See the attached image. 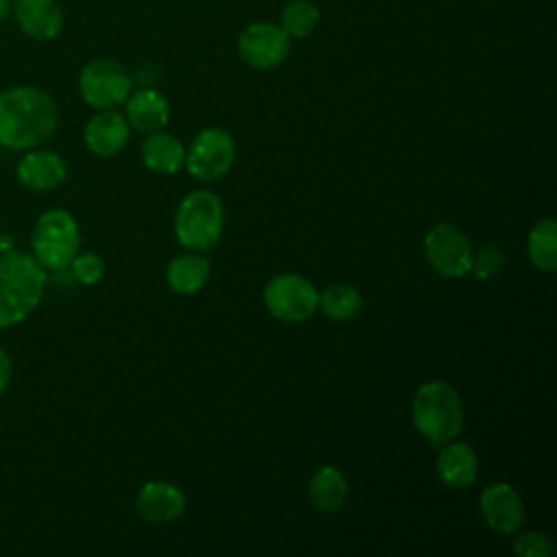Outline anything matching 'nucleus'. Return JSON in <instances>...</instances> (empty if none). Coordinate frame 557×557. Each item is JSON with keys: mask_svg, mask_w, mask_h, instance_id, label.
<instances>
[{"mask_svg": "<svg viewBox=\"0 0 557 557\" xmlns=\"http://www.w3.org/2000/svg\"><path fill=\"white\" fill-rule=\"evenodd\" d=\"M59 109L52 96L33 85L9 87L0 94V146L30 150L52 137Z\"/></svg>", "mask_w": 557, "mask_h": 557, "instance_id": "f257e3e1", "label": "nucleus"}, {"mask_svg": "<svg viewBox=\"0 0 557 557\" xmlns=\"http://www.w3.org/2000/svg\"><path fill=\"white\" fill-rule=\"evenodd\" d=\"M46 270L33 255L7 250L0 255V329L20 324L41 302Z\"/></svg>", "mask_w": 557, "mask_h": 557, "instance_id": "f03ea898", "label": "nucleus"}, {"mask_svg": "<svg viewBox=\"0 0 557 557\" xmlns=\"http://www.w3.org/2000/svg\"><path fill=\"white\" fill-rule=\"evenodd\" d=\"M411 420L429 444L442 446L461 433L463 403L446 381H426L413 394Z\"/></svg>", "mask_w": 557, "mask_h": 557, "instance_id": "7ed1b4c3", "label": "nucleus"}, {"mask_svg": "<svg viewBox=\"0 0 557 557\" xmlns=\"http://www.w3.org/2000/svg\"><path fill=\"white\" fill-rule=\"evenodd\" d=\"M224 207L222 200L207 189L183 196L174 213V235L189 250H209L222 237Z\"/></svg>", "mask_w": 557, "mask_h": 557, "instance_id": "20e7f679", "label": "nucleus"}, {"mask_svg": "<svg viewBox=\"0 0 557 557\" xmlns=\"http://www.w3.org/2000/svg\"><path fill=\"white\" fill-rule=\"evenodd\" d=\"M81 246V231L74 215L65 209L44 211L33 228L30 248L33 257L44 270H65L76 257Z\"/></svg>", "mask_w": 557, "mask_h": 557, "instance_id": "39448f33", "label": "nucleus"}, {"mask_svg": "<svg viewBox=\"0 0 557 557\" xmlns=\"http://www.w3.org/2000/svg\"><path fill=\"white\" fill-rule=\"evenodd\" d=\"M263 305L276 320L305 322L318 309V289L302 274H276L263 287Z\"/></svg>", "mask_w": 557, "mask_h": 557, "instance_id": "423d86ee", "label": "nucleus"}, {"mask_svg": "<svg viewBox=\"0 0 557 557\" xmlns=\"http://www.w3.org/2000/svg\"><path fill=\"white\" fill-rule=\"evenodd\" d=\"M131 89L133 81L128 72L113 59H91L78 74V91L83 100L98 111L120 107L126 102Z\"/></svg>", "mask_w": 557, "mask_h": 557, "instance_id": "0eeeda50", "label": "nucleus"}, {"mask_svg": "<svg viewBox=\"0 0 557 557\" xmlns=\"http://www.w3.org/2000/svg\"><path fill=\"white\" fill-rule=\"evenodd\" d=\"M424 255L429 265L440 276L461 278L472 268L474 248L459 226L450 222H437L424 235Z\"/></svg>", "mask_w": 557, "mask_h": 557, "instance_id": "6e6552de", "label": "nucleus"}, {"mask_svg": "<svg viewBox=\"0 0 557 557\" xmlns=\"http://www.w3.org/2000/svg\"><path fill=\"white\" fill-rule=\"evenodd\" d=\"M235 161V141L224 128H202L189 150H185V168L198 181L222 178Z\"/></svg>", "mask_w": 557, "mask_h": 557, "instance_id": "1a4fd4ad", "label": "nucleus"}, {"mask_svg": "<svg viewBox=\"0 0 557 557\" xmlns=\"http://www.w3.org/2000/svg\"><path fill=\"white\" fill-rule=\"evenodd\" d=\"M292 50V37L276 22H252L237 35L239 59L257 70L281 65Z\"/></svg>", "mask_w": 557, "mask_h": 557, "instance_id": "9d476101", "label": "nucleus"}, {"mask_svg": "<svg viewBox=\"0 0 557 557\" xmlns=\"http://www.w3.org/2000/svg\"><path fill=\"white\" fill-rule=\"evenodd\" d=\"M479 509L485 524L500 533L513 535L524 522V505L520 494L509 483H492L479 496Z\"/></svg>", "mask_w": 557, "mask_h": 557, "instance_id": "9b49d317", "label": "nucleus"}, {"mask_svg": "<svg viewBox=\"0 0 557 557\" xmlns=\"http://www.w3.org/2000/svg\"><path fill=\"white\" fill-rule=\"evenodd\" d=\"M11 17L35 41H52L65 26V13L59 0H13Z\"/></svg>", "mask_w": 557, "mask_h": 557, "instance_id": "f8f14e48", "label": "nucleus"}, {"mask_svg": "<svg viewBox=\"0 0 557 557\" xmlns=\"http://www.w3.org/2000/svg\"><path fill=\"white\" fill-rule=\"evenodd\" d=\"M185 494L176 483L170 481H146L139 487L135 507L137 513L152 524H168L183 516L185 511Z\"/></svg>", "mask_w": 557, "mask_h": 557, "instance_id": "ddd939ff", "label": "nucleus"}, {"mask_svg": "<svg viewBox=\"0 0 557 557\" xmlns=\"http://www.w3.org/2000/svg\"><path fill=\"white\" fill-rule=\"evenodd\" d=\"M17 181L33 191H50L59 187L67 176L65 161L52 150L30 148L17 161Z\"/></svg>", "mask_w": 557, "mask_h": 557, "instance_id": "4468645a", "label": "nucleus"}, {"mask_svg": "<svg viewBox=\"0 0 557 557\" xmlns=\"http://www.w3.org/2000/svg\"><path fill=\"white\" fill-rule=\"evenodd\" d=\"M128 135L131 124L126 115L115 109H102L85 126V146L96 157H113L126 146Z\"/></svg>", "mask_w": 557, "mask_h": 557, "instance_id": "2eb2a0df", "label": "nucleus"}, {"mask_svg": "<svg viewBox=\"0 0 557 557\" xmlns=\"http://www.w3.org/2000/svg\"><path fill=\"white\" fill-rule=\"evenodd\" d=\"M435 472L440 481L448 487L461 490L476 481L479 474V457L474 448L466 442H446L435 459Z\"/></svg>", "mask_w": 557, "mask_h": 557, "instance_id": "dca6fc26", "label": "nucleus"}, {"mask_svg": "<svg viewBox=\"0 0 557 557\" xmlns=\"http://www.w3.org/2000/svg\"><path fill=\"white\" fill-rule=\"evenodd\" d=\"M126 120L141 133L161 131L170 122V102L157 89H139L126 98Z\"/></svg>", "mask_w": 557, "mask_h": 557, "instance_id": "f3484780", "label": "nucleus"}, {"mask_svg": "<svg viewBox=\"0 0 557 557\" xmlns=\"http://www.w3.org/2000/svg\"><path fill=\"white\" fill-rule=\"evenodd\" d=\"M141 161L150 172L174 174L185 165V146L170 133H148L141 144Z\"/></svg>", "mask_w": 557, "mask_h": 557, "instance_id": "a211bd4d", "label": "nucleus"}, {"mask_svg": "<svg viewBox=\"0 0 557 557\" xmlns=\"http://www.w3.org/2000/svg\"><path fill=\"white\" fill-rule=\"evenodd\" d=\"M348 496V481L344 472L335 466H320L309 481V498L315 509L333 513L342 509Z\"/></svg>", "mask_w": 557, "mask_h": 557, "instance_id": "6ab92c4d", "label": "nucleus"}, {"mask_svg": "<svg viewBox=\"0 0 557 557\" xmlns=\"http://www.w3.org/2000/svg\"><path fill=\"white\" fill-rule=\"evenodd\" d=\"M209 261L200 255H178L165 268V281L176 294H196L209 278Z\"/></svg>", "mask_w": 557, "mask_h": 557, "instance_id": "aec40b11", "label": "nucleus"}, {"mask_svg": "<svg viewBox=\"0 0 557 557\" xmlns=\"http://www.w3.org/2000/svg\"><path fill=\"white\" fill-rule=\"evenodd\" d=\"M527 255L540 272L557 270V220L544 218L533 224L527 237Z\"/></svg>", "mask_w": 557, "mask_h": 557, "instance_id": "412c9836", "label": "nucleus"}, {"mask_svg": "<svg viewBox=\"0 0 557 557\" xmlns=\"http://www.w3.org/2000/svg\"><path fill=\"white\" fill-rule=\"evenodd\" d=\"M318 307L322 309V313L335 322H346L352 320L361 307V294L348 285V283H333L329 287H324L322 292H318Z\"/></svg>", "mask_w": 557, "mask_h": 557, "instance_id": "4be33fe9", "label": "nucleus"}, {"mask_svg": "<svg viewBox=\"0 0 557 557\" xmlns=\"http://www.w3.org/2000/svg\"><path fill=\"white\" fill-rule=\"evenodd\" d=\"M320 24V9L311 0H289L281 9L278 26L292 37V39H302L315 30Z\"/></svg>", "mask_w": 557, "mask_h": 557, "instance_id": "5701e85b", "label": "nucleus"}, {"mask_svg": "<svg viewBox=\"0 0 557 557\" xmlns=\"http://www.w3.org/2000/svg\"><path fill=\"white\" fill-rule=\"evenodd\" d=\"M72 276L83 285H96L104 276V261L96 252H76L70 263Z\"/></svg>", "mask_w": 557, "mask_h": 557, "instance_id": "b1692460", "label": "nucleus"}, {"mask_svg": "<svg viewBox=\"0 0 557 557\" xmlns=\"http://www.w3.org/2000/svg\"><path fill=\"white\" fill-rule=\"evenodd\" d=\"M513 550L520 557H550L555 553V546L546 533L540 531H524L511 542Z\"/></svg>", "mask_w": 557, "mask_h": 557, "instance_id": "393cba45", "label": "nucleus"}, {"mask_svg": "<svg viewBox=\"0 0 557 557\" xmlns=\"http://www.w3.org/2000/svg\"><path fill=\"white\" fill-rule=\"evenodd\" d=\"M503 252L496 246H483L472 255V268L470 272L476 274V278L487 281L492 276H496L503 268Z\"/></svg>", "mask_w": 557, "mask_h": 557, "instance_id": "a878e982", "label": "nucleus"}, {"mask_svg": "<svg viewBox=\"0 0 557 557\" xmlns=\"http://www.w3.org/2000/svg\"><path fill=\"white\" fill-rule=\"evenodd\" d=\"M11 372H13L11 357L0 348V394L9 387V383H11Z\"/></svg>", "mask_w": 557, "mask_h": 557, "instance_id": "bb28decb", "label": "nucleus"}, {"mask_svg": "<svg viewBox=\"0 0 557 557\" xmlns=\"http://www.w3.org/2000/svg\"><path fill=\"white\" fill-rule=\"evenodd\" d=\"M11 9H13V0H0V22L11 17Z\"/></svg>", "mask_w": 557, "mask_h": 557, "instance_id": "cd10ccee", "label": "nucleus"}]
</instances>
